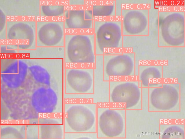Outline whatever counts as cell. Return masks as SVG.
Masks as SVG:
<instances>
[{
    "mask_svg": "<svg viewBox=\"0 0 185 139\" xmlns=\"http://www.w3.org/2000/svg\"><path fill=\"white\" fill-rule=\"evenodd\" d=\"M96 103H65L62 117L66 133L96 132Z\"/></svg>",
    "mask_w": 185,
    "mask_h": 139,
    "instance_id": "2",
    "label": "cell"
},
{
    "mask_svg": "<svg viewBox=\"0 0 185 139\" xmlns=\"http://www.w3.org/2000/svg\"><path fill=\"white\" fill-rule=\"evenodd\" d=\"M40 137L42 138L64 139V128L62 118L41 119Z\"/></svg>",
    "mask_w": 185,
    "mask_h": 139,
    "instance_id": "11",
    "label": "cell"
},
{
    "mask_svg": "<svg viewBox=\"0 0 185 139\" xmlns=\"http://www.w3.org/2000/svg\"><path fill=\"white\" fill-rule=\"evenodd\" d=\"M103 55H96L94 68V92L91 103L109 102V81L103 79Z\"/></svg>",
    "mask_w": 185,
    "mask_h": 139,
    "instance_id": "9",
    "label": "cell"
},
{
    "mask_svg": "<svg viewBox=\"0 0 185 139\" xmlns=\"http://www.w3.org/2000/svg\"><path fill=\"white\" fill-rule=\"evenodd\" d=\"M40 6H64L69 5V0H40Z\"/></svg>",
    "mask_w": 185,
    "mask_h": 139,
    "instance_id": "21",
    "label": "cell"
},
{
    "mask_svg": "<svg viewBox=\"0 0 185 139\" xmlns=\"http://www.w3.org/2000/svg\"><path fill=\"white\" fill-rule=\"evenodd\" d=\"M64 94H92L94 92V68H65Z\"/></svg>",
    "mask_w": 185,
    "mask_h": 139,
    "instance_id": "6",
    "label": "cell"
},
{
    "mask_svg": "<svg viewBox=\"0 0 185 139\" xmlns=\"http://www.w3.org/2000/svg\"><path fill=\"white\" fill-rule=\"evenodd\" d=\"M19 59L63 58L64 47H38L35 50H18Z\"/></svg>",
    "mask_w": 185,
    "mask_h": 139,
    "instance_id": "12",
    "label": "cell"
},
{
    "mask_svg": "<svg viewBox=\"0 0 185 139\" xmlns=\"http://www.w3.org/2000/svg\"><path fill=\"white\" fill-rule=\"evenodd\" d=\"M135 56L130 52L103 55L104 80L111 81L115 77L136 76Z\"/></svg>",
    "mask_w": 185,
    "mask_h": 139,
    "instance_id": "7",
    "label": "cell"
},
{
    "mask_svg": "<svg viewBox=\"0 0 185 139\" xmlns=\"http://www.w3.org/2000/svg\"><path fill=\"white\" fill-rule=\"evenodd\" d=\"M40 16H64V6H40Z\"/></svg>",
    "mask_w": 185,
    "mask_h": 139,
    "instance_id": "14",
    "label": "cell"
},
{
    "mask_svg": "<svg viewBox=\"0 0 185 139\" xmlns=\"http://www.w3.org/2000/svg\"><path fill=\"white\" fill-rule=\"evenodd\" d=\"M0 39H5L6 38V16L0 10Z\"/></svg>",
    "mask_w": 185,
    "mask_h": 139,
    "instance_id": "18",
    "label": "cell"
},
{
    "mask_svg": "<svg viewBox=\"0 0 185 139\" xmlns=\"http://www.w3.org/2000/svg\"><path fill=\"white\" fill-rule=\"evenodd\" d=\"M64 22H36L38 47H64Z\"/></svg>",
    "mask_w": 185,
    "mask_h": 139,
    "instance_id": "8",
    "label": "cell"
},
{
    "mask_svg": "<svg viewBox=\"0 0 185 139\" xmlns=\"http://www.w3.org/2000/svg\"><path fill=\"white\" fill-rule=\"evenodd\" d=\"M0 10L6 16H40V0H24L21 7L16 0H0Z\"/></svg>",
    "mask_w": 185,
    "mask_h": 139,
    "instance_id": "10",
    "label": "cell"
},
{
    "mask_svg": "<svg viewBox=\"0 0 185 139\" xmlns=\"http://www.w3.org/2000/svg\"><path fill=\"white\" fill-rule=\"evenodd\" d=\"M84 18L85 20H93L92 10H84Z\"/></svg>",
    "mask_w": 185,
    "mask_h": 139,
    "instance_id": "23",
    "label": "cell"
},
{
    "mask_svg": "<svg viewBox=\"0 0 185 139\" xmlns=\"http://www.w3.org/2000/svg\"><path fill=\"white\" fill-rule=\"evenodd\" d=\"M161 7V8H160V9L162 11V10H164V11L166 10H168L169 9V10H171L172 11H180L179 10H180V9H181L180 7L178 6L171 7V8L170 7H169L170 8L169 9L165 8L164 7Z\"/></svg>",
    "mask_w": 185,
    "mask_h": 139,
    "instance_id": "25",
    "label": "cell"
},
{
    "mask_svg": "<svg viewBox=\"0 0 185 139\" xmlns=\"http://www.w3.org/2000/svg\"><path fill=\"white\" fill-rule=\"evenodd\" d=\"M69 5L73 6L84 5V0H69Z\"/></svg>",
    "mask_w": 185,
    "mask_h": 139,
    "instance_id": "24",
    "label": "cell"
},
{
    "mask_svg": "<svg viewBox=\"0 0 185 139\" xmlns=\"http://www.w3.org/2000/svg\"><path fill=\"white\" fill-rule=\"evenodd\" d=\"M108 105L126 110L141 109L142 88L139 87V81H110Z\"/></svg>",
    "mask_w": 185,
    "mask_h": 139,
    "instance_id": "4",
    "label": "cell"
},
{
    "mask_svg": "<svg viewBox=\"0 0 185 139\" xmlns=\"http://www.w3.org/2000/svg\"><path fill=\"white\" fill-rule=\"evenodd\" d=\"M36 16H6V21H36Z\"/></svg>",
    "mask_w": 185,
    "mask_h": 139,
    "instance_id": "17",
    "label": "cell"
},
{
    "mask_svg": "<svg viewBox=\"0 0 185 139\" xmlns=\"http://www.w3.org/2000/svg\"><path fill=\"white\" fill-rule=\"evenodd\" d=\"M65 34H94L93 29H64Z\"/></svg>",
    "mask_w": 185,
    "mask_h": 139,
    "instance_id": "19",
    "label": "cell"
},
{
    "mask_svg": "<svg viewBox=\"0 0 185 139\" xmlns=\"http://www.w3.org/2000/svg\"><path fill=\"white\" fill-rule=\"evenodd\" d=\"M96 55H107L110 49L123 47L122 21H95Z\"/></svg>",
    "mask_w": 185,
    "mask_h": 139,
    "instance_id": "5",
    "label": "cell"
},
{
    "mask_svg": "<svg viewBox=\"0 0 185 139\" xmlns=\"http://www.w3.org/2000/svg\"><path fill=\"white\" fill-rule=\"evenodd\" d=\"M133 21H132V27L133 28L134 27V25L135 26L134 27L135 28H137L138 27V26L140 24V21H139V19H133Z\"/></svg>",
    "mask_w": 185,
    "mask_h": 139,
    "instance_id": "26",
    "label": "cell"
},
{
    "mask_svg": "<svg viewBox=\"0 0 185 139\" xmlns=\"http://www.w3.org/2000/svg\"><path fill=\"white\" fill-rule=\"evenodd\" d=\"M66 18L64 16L49 17L38 16L36 17V22H64Z\"/></svg>",
    "mask_w": 185,
    "mask_h": 139,
    "instance_id": "20",
    "label": "cell"
},
{
    "mask_svg": "<svg viewBox=\"0 0 185 139\" xmlns=\"http://www.w3.org/2000/svg\"><path fill=\"white\" fill-rule=\"evenodd\" d=\"M65 139H98L96 132L64 133Z\"/></svg>",
    "mask_w": 185,
    "mask_h": 139,
    "instance_id": "16",
    "label": "cell"
},
{
    "mask_svg": "<svg viewBox=\"0 0 185 139\" xmlns=\"http://www.w3.org/2000/svg\"><path fill=\"white\" fill-rule=\"evenodd\" d=\"M94 20H85L84 10H69V17L64 21V29H93Z\"/></svg>",
    "mask_w": 185,
    "mask_h": 139,
    "instance_id": "13",
    "label": "cell"
},
{
    "mask_svg": "<svg viewBox=\"0 0 185 139\" xmlns=\"http://www.w3.org/2000/svg\"><path fill=\"white\" fill-rule=\"evenodd\" d=\"M93 17L94 16H116L115 4L113 5L92 6Z\"/></svg>",
    "mask_w": 185,
    "mask_h": 139,
    "instance_id": "15",
    "label": "cell"
},
{
    "mask_svg": "<svg viewBox=\"0 0 185 139\" xmlns=\"http://www.w3.org/2000/svg\"><path fill=\"white\" fill-rule=\"evenodd\" d=\"M123 17L121 16H94L95 21H122Z\"/></svg>",
    "mask_w": 185,
    "mask_h": 139,
    "instance_id": "22",
    "label": "cell"
},
{
    "mask_svg": "<svg viewBox=\"0 0 185 139\" xmlns=\"http://www.w3.org/2000/svg\"><path fill=\"white\" fill-rule=\"evenodd\" d=\"M64 47L65 68L95 67L94 34H65Z\"/></svg>",
    "mask_w": 185,
    "mask_h": 139,
    "instance_id": "1",
    "label": "cell"
},
{
    "mask_svg": "<svg viewBox=\"0 0 185 139\" xmlns=\"http://www.w3.org/2000/svg\"><path fill=\"white\" fill-rule=\"evenodd\" d=\"M96 133L98 139L125 138L126 109L98 105Z\"/></svg>",
    "mask_w": 185,
    "mask_h": 139,
    "instance_id": "3",
    "label": "cell"
}]
</instances>
